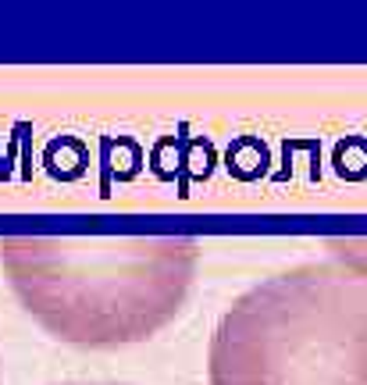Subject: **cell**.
Wrapping results in <instances>:
<instances>
[{"mask_svg":"<svg viewBox=\"0 0 367 385\" xmlns=\"http://www.w3.org/2000/svg\"><path fill=\"white\" fill-rule=\"evenodd\" d=\"M8 286L54 339L114 350L160 332L196 282L186 235H4Z\"/></svg>","mask_w":367,"mask_h":385,"instance_id":"6da1fadb","label":"cell"},{"mask_svg":"<svg viewBox=\"0 0 367 385\" xmlns=\"http://www.w3.org/2000/svg\"><path fill=\"white\" fill-rule=\"evenodd\" d=\"M211 385H367V271L314 261L247 289L218 317Z\"/></svg>","mask_w":367,"mask_h":385,"instance_id":"7a4b0ae2","label":"cell"},{"mask_svg":"<svg viewBox=\"0 0 367 385\" xmlns=\"http://www.w3.org/2000/svg\"><path fill=\"white\" fill-rule=\"evenodd\" d=\"M61 385H118V382H61Z\"/></svg>","mask_w":367,"mask_h":385,"instance_id":"3957f363","label":"cell"}]
</instances>
